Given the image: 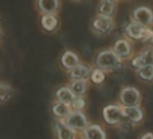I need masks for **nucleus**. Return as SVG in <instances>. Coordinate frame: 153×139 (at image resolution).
I'll list each match as a JSON object with an SVG mask.
<instances>
[{
    "label": "nucleus",
    "instance_id": "nucleus-1",
    "mask_svg": "<svg viewBox=\"0 0 153 139\" xmlns=\"http://www.w3.org/2000/svg\"><path fill=\"white\" fill-rule=\"evenodd\" d=\"M95 65L104 72H112L121 68L122 60L112 49L100 51L95 58Z\"/></svg>",
    "mask_w": 153,
    "mask_h": 139
},
{
    "label": "nucleus",
    "instance_id": "nucleus-2",
    "mask_svg": "<svg viewBox=\"0 0 153 139\" xmlns=\"http://www.w3.org/2000/svg\"><path fill=\"white\" fill-rule=\"evenodd\" d=\"M114 20L111 16L97 14L90 22L91 32L98 36H106L114 29Z\"/></svg>",
    "mask_w": 153,
    "mask_h": 139
},
{
    "label": "nucleus",
    "instance_id": "nucleus-3",
    "mask_svg": "<svg viewBox=\"0 0 153 139\" xmlns=\"http://www.w3.org/2000/svg\"><path fill=\"white\" fill-rule=\"evenodd\" d=\"M39 27L40 29L47 34H55L60 26V21L59 15H51V14H44L39 15Z\"/></svg>",
    "mask_w": 153,
    "mask_h": 139
},
{
    "label": "nucleus",
    "instance_id": "nucleus-4",
    "mask_svg": "<svg viewBox=\"0 0 153 139\" xmlns=\"http://www.w3.org/2000/svg\"><path fill=\"white\" fill-rule=\"evenodd\" d=\"M125 33L130 38L134 40L147 41L151 37V30L147 28V26L137 23L134 20L127 25L125 28Z\"/></svg>",
    "mask_w": 153,
    "mask_h": 139
},
{
    "label": "nucleus",
    "instance_id": "nucleus-5",
    "mask_svg": "<svg viewBox=\"0 0 153 139\" xmlns=\"http://www.w3.org/2000/svg\"><path fill=\"white\" fill-rule=\"evenodd\" d=\"M35 9L39 15H59L61 10V0H34Z\"/></svg>",
    "mask_w": 153,
    "mask_h": 139
},
{
    "label": "nucleus",
    "instance_id": "nucleus-6",
    "mask_svg": "<svg viewBox=\"0 0 153 139\" xmlns=\"http://www.w3.org/2000/svg\"><path fill=\"white\" fill-rule=\"evenodd\" d=\"M140 99V92L133 87H126L120 93V100L124 107L138 106Z\"/></svg>",
    "mask_w": 153,
    "mask_h": 139
},
{
    "label": "nucleus",
    "instance_id": "nucleus-7",
    "mask_svg": "<svg viewBox=\"0 0 153 139\" xmlns=\"http://www.w3.org/2000/svg\"><path fill=\"white\" fill-rule=\"evenodd\" d=\"M81 58L79 57V53L72 50H66L64 51L60 57H59V64L66 72H69L73 68H75L81 61Z\"/></svg>",
    "mask_w": 153,
    "mask_h": 139
},
{
    "label": "nucleus",
    "instance_id": "nucleus-8",
    "mask_svg": "<svg viewBox=\"0 0 153 139\" xmlns=\"http://www.w3.org/2000/svg\"><path fill=\"white\" fill-rule=\"evenodd\" d=\"M105 120L110 125H116L124 118L123 108L116 105H108L103 110Z\"/></svg>",
    "mask_w": 153,
    "mask_h": 139
},
{
    "label": "nucleus",
    "instance_id": "nucleus-9",
    "mask_svg": "<svg viewBox=\"0 0 153 139\" xmlns=\"http://www.w3.org/2000/svg\"><path fill=\"white\" fill-rule=\"evenodd\" d=\"M92 67L86 61H80L75 68L69 71L68 76L71 80H85L87 81L91 73Z\"/></svg>",
    "mask_w": 153,
    "mask_h": 139
},
{
    "label": "nucleus",
    "instance_id": "nucleus-10",
    "mask_svg": "<svg viewBox=\"0 0 153 139\" xmlns=\"http://www.w3.org/2000/svg\"><path fill=\"white\" fill-rule=\"evenodd\" d=\"M133 18L137 23L149 26L153 24V12L147 7H140L133 10Z\"/></svg>",
    "mask_w": 153,
    "mask_h": 139
},
{
    "label": "nucleus",
    "instance_id": "nucleus-11",
    "mask_svg": "<svg viewBox=\"0 0 153 139\" xmlns=\"http://www.w3.org/2000/svg\"><path fill=\"white\" fill-rule=\"evenodd\" d=\"M66 118V123L68 127L75 129H84L88 126V121L84 114L80 111H74L68 113Z\"/></svg>",
    "mask_w": 153,
    "mask_h": 139
},
{
    "label": "nucleus",
    "instance_id": "nucleus-12",
    "mask_svg": "<svg viewBox=\"0 0 153 139\" xmlns=\"http://www.w3.org/2000/svg\"><path fill=\"white\" fill-rule=\"evenodd\" d=\"M112 50L114 51V52L123 61L125 58H128L131 53V43H129V41L125 40V39H119L117 40Z\"/></svg>",
    "mask_w": 153,
    "mask_h": 139
},
{
    "label": "nucleus",
    "instance_id": "nucleus-13",
    "mask_svg": "<svg viewBox=\"0 0 153 139\" xmlns=\"http://www.w3.org/2000/svg\"><path fill=\"white\" fill-rule=\"evenodd\" d=\"M124 117L128 118V120L132 123H139L143 118V111L139 106H131V107H124L123 108Z\"/></svg>",
    "mask_w": 153,
    "mask_h": 139
},
{
    "label": "nucleus",
    "instance_id": "nucleus-14",
    "mask_svg": "<svg viewBox=\"0 0 153 139\" xmlns=\"http://www.w3.org/2000/svg\"><path fill=\"white\" fill-rule=\"evenodd\" d=\"M74 97H82L88 89V82L85 80H72L68 86Z\"/></svg>",
    "mask_w": 153,
    "mask_h": 139
},
{
    "label": "nucleus",
    "instance_id": "nucleus-15",
    "mask_svg": "<svg viewBox=\"0 0 153 139\" xmlns=\"http://www.w3.org/2000/svg\"><path fill=\"white\" fill-rule=\"evenodd\" d=\"M115 7L116 1H114V0H101L97 7V14L112 17L115 12Z\"/></svg>",
    "mask_w": 153,
    "mask_h": 139
},
{
    "label": "nucleus",
    "instance_id": "nucleus-16",
    "mask_svg": "<svg viewBox=\"0 0 153 139\" xmlns=\"http://www.w3.org/2000/svg\"><path fill=\"white\" fill-rule=\"evenodd\" d=\"M56 98L59 102L69 106L70 102L72 101V99L74 98V95L72 94V92L68 87H61L57 90Z\"/></svg>",
    "mask_w": 153,
    "mask_h": 139
},
{
    "label": "nucleus",
    "instance_id": "nucleus-17",
    "mask_svg": "<svg viewBox=\"0 0 153 139\" xmlns=\"http://www.w3.org/2000/svg\"><path fill=\"white\" fill-rule=\"evenodd\" d=\"M14 90L10 84L6 81H0V102H6L11 99Z\"/></svg>",
    "mask_w": 153,
    "mask_h": 139
},
{
    "label": "nucleus",
    "instance_id": "nucleus-18",
    "mask_svg": "<svg viewBox=\"0 0 153 139\" xmlns=\"http://www.w3.org/2000/svg\"><path fill=\"white\" fill-rule=\"evenodd\" d=\"M88 139H105V134L104 130L97 125L89 126L86 131Z\"/></svg>",
    "mask_w": 153,
    "mask_h": 139
},
{
    "label": "nucleus",
    "instance_id": "nucleus-19",
    "mask_svg": "<svg viewBox=\"0 0 153 139\" xmlns=\"http://www.w3.org/2000/svg\"><path fill=\"white\" fill-rule=\"evenodd\" d=\"M56 127L58 130V136L59 139H72L73 132L67 125H64L60 122H57Z\"/></svg>",
    "mask_w": 153,
    "mask_h": 139
},
{
    "label": "nucleus",
    "instance_id": "nucleus-20",
    "mask_svg": "<svg viewBox=\"0 0 153 139\" xmlns=\"http://www.w3.org/2000/svg\"><path fill=\"white\" fill-rule=\"evenodd\" d=\"M139 76L141 80L150 81L153 80V65L147 64L138 70Z\"/></svg>",
    "mask_w": 153,
    "mask_h": 139
},
{
    "label": "nucleus",
    "instance_id": "nucleus-21",
    "mask_svg": "<svg viewBox=\"0 0 153 139\" xmlns=\"http://www.w3.org/2000/svg\"><path fill=\"white\" fill-rule=\"evenodd\" d=\"M91 81L95 84H101L102 82H104L105 79V72L102 71V70L98 69V68H93L90 76H89Z\"/></svg>",
    "mask_w": 153,
    "mask_h": 139
},
{
    "label": "nucleus",
    "instance_id": "nucleus-22",
    "mask_svg": "<svg viewBox=\"0 0 153 139\" xmlns=\"http://www.w3.org/2000/svg\"><path fill=\"white\" fill-rule=\"evenodd\" d=\"M52 110H53V113L59 117H66L69 113L68 105H66L60 102H58L57 104H55L52 108Z\"/></svg>",
    "mask_w": 153,
    "mask_h": 139
},
{
    "label": "nucleus",
    "instance_id": "nucleus-23",
    "mask_svg": "<svg viewBox=\"0 0 153 139\" xmlns=\"http://www.w3.org/2000/svg\"><path fill=\"white\" fill-rule=\"evenodd\" d=\"M70 107L75 111H80L86 106V100L83 97H74L72 101L70 102Z\"/></svg>",
    "mask_w": 153,
    "mask_h": 139
},
{
    "label": "nucleus",
    "instance_id": "nucleus-24",
    "mask_svg": "<svg viewBox=\"0 0 153 139\" xmlns=\"http://www.w3.org/2000/svg\"><path fill=\"white\" fill-rule=\"evenodd\" d=\"M144 65H145V61H144V59H143V57H142L141 54L135 56L131 61V66L133 69L137 70V71H138L139 69H140L142 66H144Z\"/></svg>",
    "mask_w": 153,
    "mask_h": 139
},
{
    "label": "nucleus",
    "instance_id": "nucleus-25",
    "mask_svg": "<svg viewBox=\"0 0 153 139\" xmlns=\"http://www.w3.org/2000/svg\"><path fill=\"white\" fill-rule=\"evenodd\" d=\"M141 55L144 59L145 65H147V64L153 65V48H149V49L145 50L141 53Z\"/></svg>",
    "mask_w": 153,
    "mask_h": 139
},
{
    "label": "nucleus",
    "instance_id": "nucleus-26",
    "mask_svg": "<svg viewBox=\"0 0 153 139\" xmlns=\"http://www.w3.org/2000/svg\"><path fill=\"white\" fill-rule=\"evenodd\" d=\"M4 26H3V18L0 16V43H2L4 39Z\"/></svg>",
    "mask_w": 153,
    "mask_h": 139
},
{
    "label": "nucleus",
    "instance_id": "nucleus-27",
    "mask_svg": "<svg viewBox=\"0 0 153 139\" xmlns=\"http://www.w3.org/2000/svg\"><path fill=\"white\" fill-rule=\"evenodd\" d=\"M140 139H153V134L152 133H146Z\"/></svg>",
    "mask_w": 153,
    "mask_h": 139
},
{
    "label": "nucleus",
    "instance_id": "nucleus-28",
    "mask_svg": "<svg viewBox=\"0 0 153 139\" xmlns=\"http://www.w3.org/2000/svg\"><path fill=\"white\" fill-rule=\"evenodd\" d=\"M71 1H73V2H75V3H80V2L84 1V0H71Z\"/></svg>",
    "mask_w": 153,
    "mask_h": 139
},
{
    "label": "nucleus",
    "instance_id": "nucleus-29",
    "mask_svg": "<svg viewBox=\"0 0 153 139\" xmlns=\"http://www.w3.org/2000/svg\"><path fill=\"white\" fill-rule=\"evenodd\" d=\"M150 40H151L152 43H153V30L151 31V37H150Z\"/></svg>",
    "mask_w": 153,
    "mask_h": 139
},
{
    "label": "nucleus",
    "instance_id": "nucleus-30",
    "mask_svg": "<svg viewBox=\"0 0 153 139\" xmlns=\"http://www.w3.org/2000/svg\"><path fill=\"white\" fill-rule=\"evenodd\" d=\"M114 1H116V0H114Z\"/></svg>",
    "mask_w": 153,
    "mask_h": 139
}]
</instances>
